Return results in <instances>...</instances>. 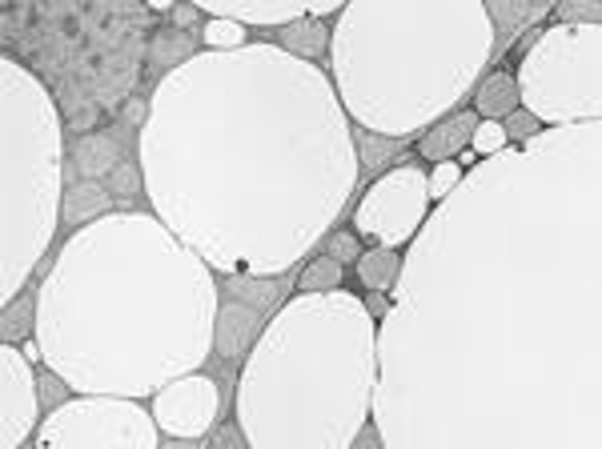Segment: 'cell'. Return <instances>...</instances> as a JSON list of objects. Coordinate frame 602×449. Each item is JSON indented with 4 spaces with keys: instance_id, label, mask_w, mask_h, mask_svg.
I'll return each instance as SVG.
<instances>
[{
    "instance_id": "6da1fadb",
    "label": "cell",
    "mask_w": 602,
    "mask_h": 449,
    "mask_svg": "<svg viewBox=\"0 0 602 449\" xmlns=\"http://www.w3.org/2000/svg\"><path fill=\"white\" fill-rule=\"evenodd\" d=\"M386 449H602V121L470 169L378 321Z\"/></svg>"
},
{
    "instance_id": "7a4b0ae2",
    "label": "cell",
    "mask_w": 602,
    "mask_h": 449,
    "mask_svg": "<svg viewBox=\"0 0 602 449\" xmlns=\"http://www.w3.org/2000/svg\"><path fill=\"white\" fill-rule=\"evenodd\" d=\"M146 197L217 277H286L354 197L357 129L322 65L254 41L153 85L137 132Z\"/></svg>"
},
{
    "instance_id": "3957f363",
    "label": "cell",
    "mask_w": 602,
    "mask_h": 449,
    "mask_svg": "<svg viewBox=\"0 0 602 449\" xmlns=\"http://www.w3.org/2000/svg\"><path fill=\"white\" fill-rule=\"evenodd\" d=\"M217 309L209 265L157 213L117 209L56 249L36 286V345L73 394L146 402L209 362Z\"/></svg>"
},
{
    "instance_id": "277c9868",
    "label": "cell",
    "mask_w": 602,
    "mask_h": 449,
    "mask_svg": "<svg viewBox=\"0 0 602 449\" xmlns=\"http://www.w3.org/2000/svg\"><path fill=\"white\" fill-rule=\"evenodd\" d=\"M378 318L350 289L293 293L241 362L234 421L249 449H354L374 426Z\"/></svg>"
},
{
    "instance_id": "5b68a950",
    "label": "cell",
    "mask_w": 602,
    "mask_h": 449,
    "mask_svg": "<svg viewBox=\"0 0 602 449\" xmlns=\"http://www.w3.org/2000/svg\"><path fill=\"white\" fill-rule=\"evenodd\" d=\"M494 49L482 0H354L334 21L325 73L354 129L406 141L474 97Z\"/></svg>"
},
{
    "instance_id": "8992f818",
    "label": "cell",
    "mask_w": 602,
    "mask_h": 449,
    "mask_svg": "<svg viewBox=\"0 0 602 449\" xmlns=\"http://www.w3.org/2000/svg\"><path fill=\"white\" fill-rule=\"evenodd\" d=\"M0 306H9L53 249L65 205V121L41 77L12 56L0 61Z\"/></svg>"
},
{
    "instance_id": "52a82bcc",
    "label": "cell",
    "mask_w": 602,
    "mask_h": 449,
    "mask_svg": "<svg viewBox=\"0 0 602 449\" xmlns=\"http://www.w3.org/2000/svg\"><path fill=\"white\" fill-rule=\"evenodd\" d=\"M523 109L547 129L602 121V24H550L518 61Z\"/></svg>"
},
{
    "instance_id": "ba28073f",
    "label": "cell",
    "mask_w": 602,
    "mask_h": 449,
    "mask_svg": "<svg viewBox=\"0 0 602 449\" xmlns=\"http://www.w3.org/2000/svg\"><path fill=\"white\" fill-rule=\"evenodd\" d=\"M161 426L146 402L77 394L49 409L36 429V449H161Z\"/></svg>"
},
{
    "instance_id": "9c48e42d",
    "label": "cell",
    "mask_w": 602,
    "mask_h": 449,
    "mask_svg": "<svg viewBox=\"0 0 602 449\" xmlns=\"http://www.w3.org/2000/svg\"><path fill=\"white\" fill-rule=\"evenodd\" d=\"M430 213H434L430 173L422 164L406 161L374 177V185L362 193L354 209V233L381 249H410Z\"/></svg>"
},
{
    "instance_id": "30bf717a",
    "label": "cell",
    "mask_w": 602,
    "mask_h": 449,
    "mask_svg": "<svg viewBox=\"0 0 602 449\" xmlns=\"http://www.w3.org/2000/svg\"><path fill=\"white\" fill-rule=\"evenodd\" d=\"M41 373L17 345H0V449H21L41 429Z\"/></svg>"
},
{
    "instance_id": "8fae6325",
    "label": "cell",
    "mask_w": 602,
    "mask_h": 449,
    "mask_svg": "<svg viewBox=\"0 0 602 449\" xmlns=\"http://www.w3.org/2000/svg\"><path fill=\"white\" fill-rule=\"evenodd\" d=\"M149 409L165 438L201 441L222 421V385L205 373H190V377H178L165 389H157Z\"/></svg>"
},
{
    "instance_id": "7c38bea8",
    "label": "cell",
    "mask_w": 602,
    "mask_h": 449,
    "mask_svg": "<svg viewBox=\"0 0 602 449\" xmlns=\"http://www.w3.org/2000/svg\"><path fill=\"white\" fill-rule=\"evenodd\" d=\"M197 9L209 17H225L246 29H286L305 17V0H197Z\"/></svg>"
},
{
    "instance_id": "4fadbf2b",
    "label": "cell",
    "mask_w": 602,
    "mask_h": 449,
    "mask_svg": "<svg viewBox=\"0 0 602 449\" xmlns=\"http://www.w3.org/2000/svg\"><path fill=\"white\" fill-rule=\"evenodd\" d=\"M266 325L269 318H261V309L246 306V301H222V309H217V333H213V353L225 357V362H246Z\"/></svg>"
},
{
    "instance_id": "5bb4252c",
    "label": "cell",
    "mask_w": 602,
    "mask_h": 449,
    "mask_svg": "<svg viewBox=\"0 0 602 449\" xmlns=\"http://www.w3.org/2000/svg\"><path fill=\"white\" fill-rule=\"evenodd\" d=\"M479 113L474 109H458L450 117H442L438 125L418 137V157L430 164H442V161H458V157L466 153L470 141H474V129H479Z\"/></svg>"
},
{
    "instance_id": "9a60e30c",
    "label": "cell",
    "mask_w": 602,
    "mask_h": 449,
    "mask_svg": "<svg viewBox=\"0 0 602 449\" xmlns=\"http://www.w3.org/2000/svg\"><path fill=\"white\" fill-rule=\"evenodd\" d=\"M523 109V93H518V77L510 68H491L474 88V113L482 121H506L510 113Z\"/></svg>"
},
{
    "instance_id": "2e32d148",
    "label": "cell",
    "mask_w": 602,
    "mask_h": 449,
    "mask_svg": "<svg viewBox=\"0 0 602 449\" xmlns=\"http://www.w3.org/2000/svg\"><path fill=\"white\" fill-rule=\"evenodd\" d=\"M125 161V149L112 132H85L73 145V164H77L80 181H109V173Z\"/></svg>"
},
{
    "instance_id": "e0dca14e",
    "label": "cell",
    "mask_w": 602,
    "mask_h": 449,
    "mask_svg": "<svg viewBox=\"0 0 602 449\" xmlns=\"http://www.w3.org/2000/svg\"><path fill=\"white\" fill-rule=\"evenodd\" d=\"M112 213V193L100 181H73V185L65 189V205H61V225H68V229L77 233L85 229V225H93V221L109 217Z\"/></svg>"
},
{
    "instance_id": "ac0fdd59",
    "label": "cell",
    "mask_w": 602,
    "mask_h": 449,
    "mask_svg": "<svg viewBox=\"0 0 602 449\" xmlns=\"http://www.w3.org/2000/svg\"><path fill=\"white\" fill-rule=\"evenodd\" d=\"M486 12H491V21H494V36H498V49H494V56H498L502 49H510L526 29H538L547 17H555V4H547V0H538V4H502V0H491Z\"/></svg>"
},
{
    "instance_id": "d6986e66",
    "label": "cell",
    "mask_w": 602,
    "mask_h": 449,
    "mask_svg": "<svg viewBox=\"0 0 602 449\" xmlns=\"http://www.w3.org/2000/svg\"><path fill=\"white\" fill-rule=\"evenodd\" d=\"M401 265H406V253L401 249H381V245H369L362 253V261L354 265L357 269V286L366 293H394L401 277Z\"/></svg>"
},
{
    "instance_id": "ffe728a7",
    "label": "cell",
    "mask_w": 602,
    "mask_h": 449,
    "mask_svg": "<svg viewBox=\"0 0 602 449\" xmlns=\"http://www.w3.org/2000/svg\"><path fill=\"white\" fill-rule=\"evenodd\" d=\"M281 49L290 56H301V61H313L318 65V56H330V41H334V29L325 21H313V17H301V21L286 24L281 29Z\"/></svg>"
},
{
    "instance_id": "44dd1931",
    "label": "cell",
    "mask_w": 602,
    "mask_h": 449,
    "mask_svg": "<svg viewBox=\"0 0 602 449\" xmlns=\"http://www.w3.org/2000/svg\"><path fill=\"white\" fill-rule=\"evenodd\" d=\"M197 53H201L197 41H193L190 33H181V29L169 24V29H157L153 41H149V68H157L161 77H169L173 68L190 65Z\"/></svg>"
},
{
    "instance_id": "7402d4cb",
    "label": "cell",
    "mask_w": 602,
    "mask_h": 449,
    "mask_svg": "<svg viewBox=\"0 0 602 449\" xmlns=\"http://www.w3.org/2000/svg\"><path fill=\"white\" fill-rule=\"evenodd\" d=\"M36 338V289H24L17 301L0 306V341L4 345H21V341Z\"/></svg>"
},
{
    "instance_id": "603a6c76",
    "label": "cell",
    "mask_w": 602,
    "mask_h": 449,
    "mask_svg": "<svg viewBox=\"0 0 602 449\" xmlns=\"http://www.w3.org/2000/svg\"><path fill=\"white\" fill-rule=\"evenodd\" d=\"M342 281H346V265H337L334 257L318 253V257H310V261L301 265L298 293H337Z\"/></svg>"
},
{
    "instance_id": "cb8c5ba5",
    "label": "cell",
    "mask_w": 602,
    "mask_h": 449,
    "mask_svg": "<svg viewBox=\"0 0 602 449\" xmlns=\"http://www.w3.org/2000/svg\"><path fill=\"white\" fill-rule=\"evenodd\" d=\"M249 41V29L237 21H225V17H209V21L201 24V49L205 53H237V49H246Z\"/></svg>"
},
{
    "instance_id": "d4e9b609",
    "label": "cell",
    "mask_w": 602,
    "mask_h": 449,
    "mask_svg": "<svg viewBox=\"0 0 602 449\" xmlns=\"http://www.w3.org/2000/svg\"><path fill=\"white\" fill-rule=\"evenodd\" d=\"M105 189H109L112 197H141V193H146V173H141V164L121 161V164H117V169L109 173Z\"/></svg>"
},
{
    "instance_id": "484cf974",
    "label": "cell",
    "mask_w": 602,
    "mask_h": 449,
    "mask_svg": "<svg viewBox=\"0 0 602 449\" xmlns=\"http://www.w3.org/2000/svg\"><path fill=\"white\" fill-rule=\"evenodd\" d=\"M470 149L479 153V161H491V157L506 153V149H510V141H506V129H502V121H479Z\"/></svg>"
},
{
    "instance_id": "4316f807",
    "label": "cell",
    "mask_w": 602,
    "mask_h": 449,
    "mask_svg": "<svg viewBox=\"0 0 602 449\" xmlns=\"http://www.w3.org/2000/svg\"><path fill=\"white\" fill-rule=\"evenodd\" d=\"M462 181H466V169H462L458 161L430 164V197H434V205H442V201H447Z\"/></svg>"
},
{
    "instance_id": "83f0119b",
    "label": "cell",
    "mask_w": 602,
    "mask_h": 449,
    "mask_svg": "<svg viewBox=\"0 0 602 449\" xmlns=\"http://www.w3.org/2000/svg\"><path fill=\"white\" fill-rule=\"evenodd\" d=\"M362 253H366V245H362V237L354 229H334L325 237V257H334L337 265H357Z\"/></svg>"
},
{
    "instance_id": "f1b7e54d",
    "label": "cell",
    "mask_w": 602,
    "mask_h": 449,
    "mask_svg": "<svg viewBox=\"0 0 602 449\" xmlns=\"http://www.w3.org/2000/svg\"><path fill=\"white\" fill-rule=\"evenodd\" d=\"M555 24H602V0H562L555 4Z\"/></svg>"
},
{
    "instance_id": "f546056e",
    "label": "cell",
    "mask_w": 602,
    "mask_h": 449,
    "mask_svg": "<svg viewBox=\"0 0 602 449\" xmlns=\"http://www.w3.org/2000/svg\"><path fill=\"white\" fill-rule=\"evenodd\" d=\"M502 129H506V141H510V145H530L535 137H542V132H547V125L538 121L535 113L518 109V113H510V117L502 121Z\"/></svg>"
},
{
    "instance_id": "4dcf8cb0",
    "label": "cell",
    "mask_w": 602,
    "mask_h": 449,
    "mask_svg": "<svg viewBox=\"0 0 602 449\" xmlns=\"http://www.w3.org/2000/svg\"><path fill=\"white\" fill-rule=\"evenodd\" d=\"M394 153H398V141H386V137L357 129V157H362V164H386Z\"/></svg>"
},
{
    "instance_id": "1f68e13d",
    "label": "cell",
    "mask_w": 602,
    "mask_h": 449,
    "mask_svg": "<svg viewBox=\"0 0 602 449\" xmlns=\"http://www.w3.org/2000/svg\"><path fill=\"white\" fill-rule=\"evenodd\" d=\"M41 402H45L49 409H61L65 402H73V385H68L61 373L45 370L41 373Z\"/></svg>"
},
{
    "instance_id": "d6a6232c",
    "label": "cell",
    "mask_w": 602,
    "mask_h": 449,
    "mask_svg": "<svg viewBox=\"0 0 602 449\" xmlns=\"http://www.w3.org/2000/svg\"><path fill=\"white\" fill-rule=\"evenodd\" d=\"M169 24L181 29V33H190L193 24H205V12L197 9V0H185V4H178V9L169 12Z\"/></svg>"
},
{
    "instance_id": "836d02e7",
    "label": "cell",
    "mask_w": 602,
    "mask_h": 449,
    "mask_svg": "<svg viewBox=\"0 0 602 449\" xmlns=\"http://www.w3.org/2000/svg\"><path fill=\"white\" fill-rule=\"evenodd\" d=\"M213 449H249V441H246V434H241L237 421H225V426H217V441H213Z\"/></svg>"
},
{
    "instance_id": "e575fe53",
    "label": "cell",
    "mask_w": 602,
    "mask_h": 449,
    "mask_svg": "<svg viewBox=\"0 0 602 449\" xmlns=\"http://www.w3.org/2000/svg\"><path fill=\"white\" fill-rule=\"evenodd\" d=\"M342 9H346L342 0H310V4H305V17H313V21H337Z\"/></svg>"
},
{
    "instance_id": "d590c367",
    "label": "cell",
    "mask_w": 602,
    "mask_h": 449,
    "mask_svg": "<svg viewBox=\"0 0 602 449\" xmlns=\"http://www.w3.org/2000/svg\"><path fill=\"white\" fill-rule=\"evenodd\" d=\"M121 117H125V125H129V129L141 132V129H146V121H149V100L133 97V100H129V105H125Z\"/></svg>"
},
{
    "instance_id": "8d00e7d4",
    "label": "cell",
    "mask_w": 602,
    "mask_h": 449,
    "mask_svg": "<svg viewBox=\"0 0 602 449\" xmlns=\"http://www.w3.org/2000/svg\"><path fill=\"white\" fill-rule=\"evenodd\" d=\"M362 301H366V309H369V313H374L378 321L386 318V313H390V301H386V293H366Z\"/></svg>"
},
{
    "instance_id": "74e56055",
    "label": "cell",
    "mask_w": 602,
    "mask_h": 449,
    "mask_svg": "<svg viewBox=\"0 0 602 449\" xmlns=\"http://www.w3.org/2000/svg\"><path fill=\"white\" fill-rule=\"evenodd\" d=\"M161 449H201V441H190V438H165Z\"/></svg>"
},
{
    "instance_id": "f35d334b",
    "label": "cell",
    "mask_w": 602,
    "mask_h": 449,
    "mask_svg": "<svg viewBox=\"0 0 602 449\" xmlns=\"http://www.w3.org/2000/svg\"><path fill=\"white\" fill-rule=\"evenodd\" d=\"M458 164H462V169H466V173H470V169H479V153H474V149H466V153H462V157H458Z\"/></svg>"
},
{
    "instance_id": "ab89813d",
    "label": "cell",
    "mask_w": 602,
    "mask_h": 449,
    "mask_svg": "<svg viewBox=\"0 0 602 449\" xmlns=\"http://www.w3.org/2000/svg\"><path fill=\"white\" fill-rule=\"evenodd\" d=\"M21 449H36V446H33V441H29V446H21Z\"/></svg>"
}]
</instances>
